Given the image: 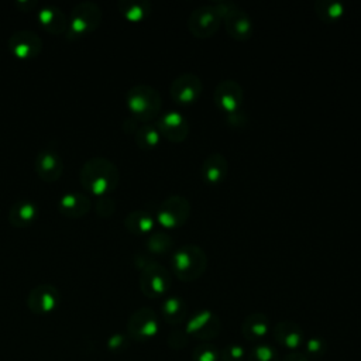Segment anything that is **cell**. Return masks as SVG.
<instances>
[{
    "label": "cell",
    "instance_id": "cell-1",
    "mask_svg": "<svg viewBox=\"0 0 361 361\" xmlns=\"http://www.w3.org/2000/svg\"><path fill=\"white\" fill-rule=\"evenodd\" d=\"M79 179L85 190L96 196H106L117 188L120 173L116 164L109 158L93 157L82 165Z\"/></svg>",
    "mask_w": 361,
    "mask_h": 361
},
{
    "label": "cell",
    "instance_id": "cell-2",
    "mask_svg": "<svg viewBox=\"0 0 361 361\" xmlns=\"http://www.w3.org/2000/svg\"><path fill=\"white\" fill-rule=\"evenodd\" d=\"M171 264L178 279L192 282L204 274L209 261L202 247L196 244H183L173 250Z\"/></svg>",
    "mask_w": 361,
    "mask_h": 361
},
{
    "label": "cell",
    "instance_id": "cell-3",
    "mask_svg": "<svg viewBox=\"0 0 361 361\" xmlns=\"http://www.w3.org/2000/svg\"><path fill=\"white\" fill-rule=\"evenodd\" d=\"M126 104L131 114L144 123L159 116L162 100L159 92L149 85H134L126 93Z\"/></svg>",
    "mask_w": 361,
    "mask_h": 361
},
{
    "label": "cell",
    "instance_id": "cell-4",
    "mask_svg": "<svg viewBox=\"0 0 361 361\" xmlns=\"http://www.w3.org/2000/svg\"><path fill=\"white\" fill-rule=\"evenodd\" d=\"M102 17V8L94 1H79L68 16L66 37L75 39L93 32L100 25Z\"/></svg>",
    "mask_w": 361,
    "mask_h": 361
},
{
    "label": "cell",
    "instance_id": "cell-5",
    "mask_svg": "<svg viewBox=\"0 0 361 361\" xmlns=\"http://www.w3.org/2000/svg\"><path fill=\"white\" fill-rule=\"evenodd\" d=\"M214 4L220 11L221 20L230 37L237 41H245L252 35V20L244 8L231 0H219L214 1Z\"/></svg>",
    "mask_w": 361,
    "mask_h": 361
},
{
    "label": "cell",
    "instance_id": "cell-6",
    "mask_svg": "<svg viewBox=\"0 0 361 361\" xmlns=\"http://www.w3.org/2000/svg\"><path fill=\"white\" fill-rule=\"evenodd\" d=\"M140 269V289L147 298H161L169 290L172 278L161 262L148 259Z\"/></svg>",
    "mask_w": 361,
    "mask_h": 361
},
{
    "label": "cell",
    "instance_id": "cell-7",
    "mask_svg": "<svg viewBox=\"0 0 361 361\" xmlns=\"http://www.w3.org/2000/svg\"><path fill=\"white\" fill-rule=\"evenodd\" d=\"M190 212L192 206L189 199L182 195H171L161 202L155 220L165 228H176L188 221Z\"/></svg>",
    "mask_w": 361,
    "mask_h": 361
},
{
    "label": "cell",
    "instance_id": "cell-8",
    "mask_svg": "<svg viewBox=\"0 0 361 361\" xmlns=\"http://www.w3.org/2000/svg\"><path fill=\"white\" fill-rule=\"evenodd\" d=\"M221 16L214 3L200 4L188 17V30L197 38L212 37L221 24Z\"/></svg>",
    "mask_w": 361,
    "mask_h": 361
},
{
    "label": "cell",
    "instance_id": "cell-9",
    "mask_svg": "<svg viewBox=\"0 0 361 361\" xmlns=\"http://www.w3.org/2000/svg\"><path fill=\"white\" fill-rule=\"evenodd\" d=\"M220 329L221 323L219 316L212 310L202 309L188 319L185 331L188 336L200 341H210L219 336Z\"/></svg>",
    "mask_w": 361,
    "mask_h": 361
},
{
    "label": "cell",
    "instance_id": "cell-10",
    "mask_svg": "<svg viewBox=\"0 0 361 361\" xmlns=\"http://www.w3.org/2000/svg\"><path fill=\"white\" fill-rule=\"evenodd\" d=\"M159 330L157 313L149 307H140L131 313L127 322V333L135 341H147Z\"/></svg>",
    "mask_w": 361,
    "mask_h": 361
},
{
    "label": "cell",
    "instance_id": "cell-11",
    "mask_svg": "<svg viewBox=\"0 0 361 361\" xmlns=\"http://www.w3.org/2000/svg\"><path fill=\"white\" fill-rule=\"evenodd\" d=\"M213 99L216 106L226 114H233L241 110L244 100V92L238 82L234 79H224L219 82L214 87Z\"/></svg>",
    "mask_w": 361,
    "mask_h": 361
},
{
    "label": "cell",
    "instance_id": "cell-12",
    "mask_svg": "<svg viewBox=\"0 0 361 361\" xmlns=\"http://www.w3.org/2000/svg\"><path fill=\"white\" fill-rule=\"evenodd\" d=\"M202 90H203L202 79L197 75L190 72H185L176 76L169 86L171 97L179 104L195 103L200 97Z\"/></svg>",
    "mask_w": 361,
    "mask_h": 361
},
{
    "label": "cell",
    "instance_id": "cell-13",
    "mask_svg": "<svg viewBox=\"0 0 361 361\" xmlns=\"http://www.w3.org/2000/svg\"><path fill=\"white\" fill-rule=\"evenodd\" d=\"M155 126L161 137L172 142H182L189 134V121L178 110H168L159 114Z\"/></svg>",
    "mask_w": 361,
    "mask_h": 361
},
{
    "label": "cell",
    "instance_id": "cell-14",
    "mask_svg": "<svg viewBox=\"0 0 361 361\" xmlns=\"http://www.w3.org/2000/svg\"><path fill=\"white\" fill-rule=\"evenodd\" d=\"M7 45L14 56L20 59H31L41 52L42 39L31 30H18L8 37Z\"/></svg>",
    "mask_w": 361,
    "mask_h": 361
},
{
    "label": "cell",
    "instance_id": "cell-15",
    "mask_svg": "<svg viewBox=\"0 0 361 361\" xmlns=\"http://www.w3.org/2000/svg\"><path fill=\"white\" fill-rule=\"evenodd\" d=\"M34 168L42 180L55 182L63 172V161L55 148L44 147L35 155Z\"/></svg>",
    "mask_w": 361,
    "mask_h": 361
},
{
    "label": "cell",
    "instance_id": "cell-16",
    "mask_svg": "<svg viewBox=\"0 0 361 361\" xmlns=\"http://www.w3.org/2000/svg\"><path fill=\"white\" fill-rule=\"evenodd\" d=\"M59 303V290L51 283H39L34 286L27 298L28 309L35 314H48L56 309Z\"/></svg>",
    "mask_w": 361,
    "mask_h": 361
},
{
    "label": "cell",
    "instance_id": "cell-17",
    "mask_svg": "<svg viewBox=\"0 0 361 361\" xmlns=\"http://www.w3.org/2000/svg\"><path fill=\"white\" fill-rule=\"evenodd\" d=\"M92 207L90 197L83 192H66L58 200V210L72 219L83 217Z\"/></svg>",
    "mask_w": 361,
    "mask_h": 361
},
{
    "label": "cell",
    "instance_id": "cell-18",
    "mask_svg": "<svg viewBox=\"0 0 361 361\" xmlns=\"http://www.w3.org/2000/svg\"><path fill=\"white\" fill-rule=\"evenodd\" d=\"M202 178L209 185L221 183L228 173V162L227 158L220 152L209 154L200 166Z\"/></svg>",
    "mask_w": 361,
    "mask_h": 361
},
{
    "label": "cell",
    "instance_id": "cell-19",
    "mask_svg": "<svg viewBox=\"0 0 361 361\" xmlns=\"http://www.w3.org/2000/svg\"><path fill=\"white\" fill-rule=\"evenodd\" d=\"M37 18L39 24L45 28V31L51 34H63L68 28V16L66 13L55 6L45 4L37 11Z\"/></svg>",
    "mask_w": 361,
    "mask_h": 361
},
{
    "label": "cell",
    "instance_id": "cell-20",
    "mask_svg": "<svg viewBox=\"0 0 361 361\" xmlns=\"http://www.w3.org/2000/svg\"><path fill=\"white\" fill-rule=\"evenodd\" d=\"M274 338L279 345L296 350L303 343V330L295 322L282 320L274 326Z\"/></svg>",
    "mask_w": 361,
    "mask_h": 361
},
{
    "label": "cell",
    "instance_id": "cell-21",
    "mask_svg": "<svg viewBox=\"0 0 361 361\" xmlns=\"http://www.w3.org/2000/svg\"><path fill=\"white\" fill-rule=\"evenodd\" d=\"M38 216V206L34 200L21 199L13 203L8 212V221L14 227H27Z\"/></svg>",
    "mask_w": 361,
    "mask_h": 361
},
{
    "label": "cell",
    "instance_id": "cell-22",
    "mask_svg": "<svg viewBox=\"0 0 361 361\" xmlns=\"http://www.w3.org/2000/svg\"><path fill=\"white\" fill-rule=\"evenodd\" d=\"M269 330V320L265 313L254 312L245 316L241 324V333L248 341H259Z\"/></svg>",
    "mask_w": 361,
    "mask_h": 361
},
{
    "label": "cell",
    "instance_id": "cell-23",
    "mask_svg": "<svg viewBox=\"0 0 361 361\" xmlns=\"http://www.w3.org/2000/svg\"><path fill=\"white\" fill-rule=\"evenodd\" d=\"M124 226L135 235H148L155 226V217L145 210H133L126 214Z\"/></svg>",
    "mask_w": 361,
    "mask_h": 361
},
{
    "label": "cell",
    "instance_id": "cell-24",
    "mask_svg": "<svg viewBox=\"0 0 361 361\" xmlns=\"http://www.w3.org/2000/svg\"><path fill=\"white\" fill-rule=\"evenodd\" d=\"M161 313L166 323L179 324L188 316L186 302L179 296H168L161 305Z\"/></svg>",
    "mask_w": 361,
    "mask_h": 361
},
{
    "label": "cell",
    "instance_id": "cell-25",
    "mask_svg": "<svg viewBox=\"0 0 361 361\" xmlns=\"http://www.w3.org/2000/svg\"><path fill=\"white\" fill-rule=\"evenodd\" d=\"M117 7L121 16L133 23L145 20L151 13V3L148 0H120Z\"/></svg>",
    "mask_w": 361,
    "mask_h": 361
},
{
    "label": "cell",
    "instance_id": "cell-26",
    "mask_svg": "<svg viewBox=\"0 0 361 361\" xmlns=\"http://www.w3.org/2000/svg\"><path fill=\"white\" fill-rule=\"evenodd\" d=\"M314 11L324 23H334L344 16L345 7L338 0H316Z\"/></svg>",
    "mask_w": 361,
    "mask_h": 361
},
{
    "label": "cell",
    "instance_id": "cell-27",
    "mask_svg": "<svg viewBox=\"0 0 361 361\" xmlns=\"http://www.w3.org/2000/svg\"><path fill=\"white\" fill-rule=\"evenodd\" d=\"M135 144L142 149H152L155 148L161 141V134L155 124H141L137 131L134 133Z\"/></svg>",
    "mask_w": 361,
    "mask_h": 361
},
{
    "label": "cell",
    "instance_id": "cell-28",
    "mask_svg": "<svg viewBox=\"0 0 361 361\" xmlns=\"http://www.w3.org/2000/svg\"><path fill=\"white\" fill-rule=\"evenodd\" d=\"M145 247L152 254H166L173 248V240L165 231H151L145 238Z\"/></svg>",
    "mask_w": 361,
    "mask_h": 361
},
{
    "label": "cell",
    "instance_id": "cell-29",
    "mask_svg": "<svg viewBox=\"0 0 361 361\" xmlns=\"http://www.w3.org/2000/svg\"><path fill=\"white\" fill-rule=\"evenodd\" d=\"M247 361H279L278 351L268 343H258L250 351Z\"/></svg>",
    "mask_w": 361,
    "mask_h": 361
},
{
    "label": "cell",
    "instance_id": "cell-30",
    "mask_svg": "<svg viewBox=\"0 0 361 361\" xmlns=\"http://www.w3.org/2000/svg\"><path fill=\"white\" fill-rule=\"evenodd\" d=\"M192 361H220V353L213 344L203 343L195 347Z\"/></svg>",
    "mask_w": 361,
    "mask_h": 361
},
{
    "label": "cell",
    "instance_id": "cell-31",
    "mask_svg": "<svg viewBox=\"0 0 361 361\" xmlns=\"http://www.w3.org/2000/svg\"><path fill=\"white\" fill-rule=\"evenodd\" d=\"M326 350H327V344L324 338L317 336L309 338L305 344V355L307 358H320L324 355Z\"/></svg>",
    "mask_w": 361,
    "mask_h": 361
},
{
    "label": "cell",
    "instance_id": "cell-32",
    "mask_svg": "<svg viewBox=\"0 0 361 361\" xmlns=\"http://www.w3.org/2000/svg\"><path fill=\"white\" fill-rule=\"evenodd\" d=\"M219 353L220 361H243L245 357V350L238 343H230L224 345Z\"/></svg>",
    "mask_w": 361,
    "mask_h": 361
},
{
    "label": "cell",
    "instance_id": "cell-33",
    "mask_svg": "<svg viewBox=\"0 0 361 361\" xmlns=\"http://www.w3.org/2000/svg\"><path fill=\"white\" fill-rule=\"evenodd\" d=\"M96 212L99 216L107 217L113 214L114 212V200H111L107 196H100V199L96 202Z\"/></svg>",
    "mask_w": 361,
    "mask_h": 361
},
{
    "label": "cell",
    "instance_id": "cell-34",
    "mask_svg": "<svg viewBox=\"0 0 361 361\" xmlns=\"http://www.w3.org/2000/svg\"><path fill=\"white\" fill-rule=\"evenodd\" d=\"M188 343V334L185 330H173L168 336V344L172 348H182Z\"/></svg>",
    "mask_w": 361,
    "mask_h": 361
},
{
    "label": "cell",
    "instance_id": "cell-35",
    "mask_svg": "<svg viewBox=\"0 0 361 361\" xmlns=\"http://www.w3.org/2000/svg\"><path fill=\"white\" fill-rule=\"evenodd\" d=\"M107 345H109L110 350H114V351L116 350H123V348L127 347V338L123 334H114V336L110 337Z\"/></svg>",
    "mask_w": 361,
    "mask_h": 361
},
{
    "label": "cell",
    "instance_id": "cell-36",
    "mask_svg": "<svg viewBox=\"0 0 361 361\" xmlns=\"http://www.w3.org/2000/svg\"><path fill=\"white\" fill-rule=\"evenodd\" d=\"M282 361H309V358L302 353H290L285 355Z\"/></svg>",
    "mask_w": 361,
    "mask_h": 361
}]
</instances>
